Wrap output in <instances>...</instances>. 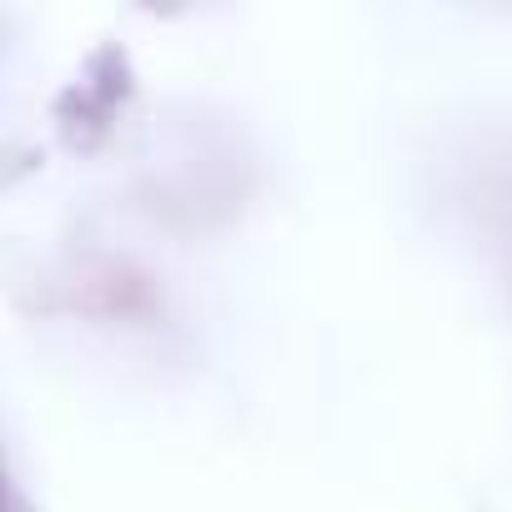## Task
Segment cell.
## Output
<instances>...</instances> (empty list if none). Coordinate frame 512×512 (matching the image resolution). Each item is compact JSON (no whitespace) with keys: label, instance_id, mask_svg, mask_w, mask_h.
Listing matches in <instances>:
<instances>
[]
</instances>
